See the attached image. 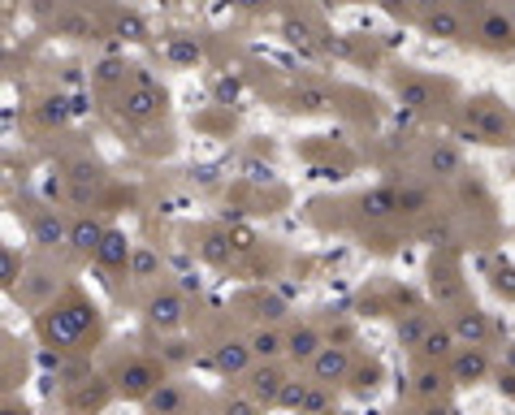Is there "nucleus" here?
I'll return each mask as SVG.
<instances>
[{
    "mask_svg": "<svg viewBox=\"0 0 515 415\" xmlns=\"http://www.w3.org/2000/svg\"><path fill=\"white\" fill-rule=\"evenodd\" d=\"M35 337L44 342V350L87 359L104 342V312L91 303L83 285H66L57 299L35 312Z\"/></svg>",
    "mask_w": 515,
    "mask_h": 415,
    "instance_id": "1",
    "label": "nucleus"
},
{
    "mask_svg": "<svg viewBox=\"0 0 515 415\" xmlns=\"http://www.w3.org/2000/svg\"><path fill=\"white\" fill-rule=\"evenodd\" d=\"M165 377H169V368L156 355H148V350H131V355H121L109 368V381H113L117 399H126V402H143Z\"/></svg>",
    "mask_w": 515,
    "mask_h": 415,
    "instance_id": "2",
    "label": "nucleus"
},
{
    "mask_svg": "<svg viewBox=\"0 0 515 415\" xmlns=\"http://www.w3.org/2000/svg\"><path fill=\"white\" fill-rule=\"evenodd\" d=\"M459 134L472 139V143H499V148H507V143H515V121L507 117V109L494 96H477V100L464 104Z\"/></svg>",
    "mask_w": 515,
    "mask_h": 415,
    "instance_id": "3",
    "label": "nucleus"
},
{
    "mask_svg": "<svg viewBox=\"0 0 515 415\" xmlns=\"http://www.w3.org/2000/svg\"><path fill=\"white\" fill-rule=\"evenodd\" d=\"M113 399H117L113 381H109V377H96V372H87L83 359L69 368V377L61 381V407H66V415H100Z\"/></svg>",
    "mask_w": 515,
    "mask_h": 415,
    "instance_id": "4",
    "label": "nucleus"
},
{
    "mask_svg": "<svg viewBox=\"0 0 515 415\" xmlns=\"http://www.w3.org/2000/svg\"><path fill=\"white\" fill-rule=\"evenodd\" d=\"M117 113L126 117L131 126H148V121L165 113V91L152 83L148 74H134V83L121 87V96H117Z\"/></svg>",
    "mask_w": 515,
    "mask_h": 415,
    "instance_id": "5",
    "label": "nucleus"
},
{
    "mask_svg": "<svg viewBox=\"0 0 515 415\" xmlns=\"http://www.w3.org/2000/svg\"><path fill=\"white\" fill-rule=\"evenodd\" d=\"M143 320L156 333H178L186 325V295L178 285H152L143 299Z\"/></svg>",
    "mask_w": 515,
    "mask_h": 415,
    "instance_id": "6",
    "label": "nucleus"
},
{
    "mask_svg": "<svg viewBox=\"0 0 515 415\" xmlns=\"http://www.w3.org/2000/svg\"><path fill=\"white\" fill-rule=\"evenodd\" d=\"M256 364H260V359H256V350H251L247 337H221L213 347V355H208V368H213L221 381H243Z\"/></svg>",
    "mask_w": 515,
    "mask_h": 415,
    "instance_id": "7",
    "label": "nucleus"
},
{
    "mask_svg": "<svg viewBox=\"0 0 515 415\" xmlns=\"http://www.w3.org/2000/svg\"><path fill=\"white\" fill-rule=\"evenodd\" d=\"M355 364H360V355H355L347 342H330V347H325L312 364H308V377H312L316 385H330V389H338V385L351 381Z\"/></svg>",
    "mask_w": 515,
    "mask_h": 415,
    "instance_id": "8",
    "label": "nucleus"
},
{
    "mask_svg": "<svg viewBox=\"0 0 515 415\" xmlns=\"http://www.w3.org/2000/svg\"><path fill=\"white\" fill-rule=\"evenodd\" d=\"M394 96H399V104L412 109V113H437V104H442V83H433L429 74L403 69V74H394Z\"/></svg>",
    "mask_w": 515,
    "mask_h": 415,
    "instance_id": "9",
    "label": "nucleus"
},
{
    "mask_svg": "<svg viewBox=\"0 0 515 415\" xmlns=\"http://www.w3.org/2000/svg\"><path fill=\"white\" fill-rule=\"evenodd\" d=\"M286 381H290V372L282 368V359H260V364L243 377V389H247L260 407H278V402H282Z\"/></svg>",
    "mask_w": 515,
    "mask_h": 415,
    "instance_id": "10",
    "label": "nucleus"
},
{
    "mask_svg": "<svg viewBox=\"0 0 515 415\" xmlns=\"http://www.w3.org/2000/svg\"><path fill=\"white\" fill-rule=\"evenodd\" d=\"M420 169H425V178L437 186L459 182V178H464V151L455 148L450 139H433L429 148H425V156H420Z\"/></svg>",
    "mask_w": 515,
    "mask_h": 415,
    "instance_id": "11",
    "label": "nucleus"
},
{
    "mask_svg": "<svg viewBox=\"0 0 515 415\" xmlns=\"http://www.w3.org/2000/svg\"><path fill=\"white\" fill-rule=\"evenodd\" d=\"M429 290L437 307H464V277H459V265H455V255H433L429 265Z\"/></svg>",
    "mask_w": 515,
    "mask_h": 415,
    "instance_id": "12",
    "label": "nucleus"
},
{
    "mask_svg": "<svg viewBox=\"0 0 515 415\" xmlns=\"http://www.w3.org/2000/svg\"><path fill=\"white\" fill-rule=\"evenodd\" d=\"M447 325L455 329L459 347H489V342H494V320H489V312H481L477 303H464V307H455Z\"/></svg>",
    "mask_w": 515,
    "mask_h": 415,
    "instance_id": "13",
    "label": "nucleus"
},
{
    "mask_svg": "<svg viewBox=\"0 0 515 415\" xmlns=\"http://www.w3.org/2000/svg\"><path fill=\"white\" fill-rule=\"evenodd\" d=\"M31 243L44 255H57V251H69V221L57 208H39L31 216Z\"/></svg>",
    "mask_w": 515,
    "mask_h": 415,
    "instance_id": "14",
    "label": "nucleus"
},
{
    "mask_svg": "<svg viewBox=\"0 0 515 415\" xmlns=\"http://www.w3.org/2000/svg\"><path fill=\"white\" fill-rule=\"evenodd\" d=\"M447 368H450V381L459 385V389L489 381V372H494V364H489V350H485V347H459L455 355H450Z\"/></svg>",
    "mask_w": 515,
    "mask_h": 415,
    "instance_id": "15",
    "label": "nucleus"
},
{
    "mask_svg": "<svg viewBox=\"0 0 515 415\" xmlns=\"http://www.w3.org/2000/svg\"><path fill=\"white\" fill-rule=\"evenodd\" d=\"M450 368L447 364H429V359H415L412 368V381H407V394L420 402H433V399H447L450 394Z\"/></svg>",
    "mask_w": 515,
    "mask_h": 415,
    "instance_id": "16",
    "label": "nucleus"
},
{
    "mask_svg": "<svg viewBox=\"0 0 515 415\" xmlns=\"http://www.w3.org/2000/svg\"><path fill=\"white\" fill-rule=\"evenodd\" d=\"M17 303H26V307H44V303H52L61 290H57V277H52V268H39V265H26V273H22V282L9 290Z\"/></svg>",
    "mask_w": 515,
    "mask_h": 415,
    "instance_id": "17",
    "label": "nucleus"
},
{
    "mask_svg": "<svg viewBox=\"0 0 515 415\" xmlns=\"http://www.w3.org/2000/svg\"><path fill=\"white\" fill-rule=\"evenodd\" d=\"M131 255H134V243L126 238V230H117V225H109V233H104V243L96 247V255H91V265L100 268V273H126L131 277Z\"/></svg>",
    "mask_w": 515,
    "mask_h": 415,
    "instance_id": "18",
    "label": "nucleus"
},
{
    "mask_svg": "<svg viewBox=\"0 0 515 415\" xmlns=\"http://www.w3.org/2000/svg\"><path fill=\"white\" fill-rule=\"evenodd\" d=\"M104 233H109V221H100V216H91V213H79L69 221V255L91 260L96 247L104 243Z\"/></svg>",
    "mask_w": 515,
    "mask_h": 415,
    "instance_id": "19",
    "label": "nucleus"
},
{
    "mask_svg": "<svg viewBox=\"0 0 515 415\" xmlns=\"http://www.w3.org/2000/svg\"><path fill=\"white\" fill-rule=\"evenodd\" d=\"M325 347H330V337L316 329V325H295V329H286V359H290V364L308 368Z\"/></svg>",
    "mask_w": 515,
    "mask_h": 415,
    "instance_id": "20",
    "label": "nucleus"
},
{
    "mask_svg": "<svg viewBox=\"0 0 515 415\" xmlns=\"http://www.w3.org/2000/svg\"><path fill=\"white\" fill-rule=\"evenodd\" d=\"M360 216H364L368 225L394 221V216H399V186L382 182V186H373V191H364V195H360Z\"/></svg>",
    "mask_w": 515,
    "mask_h": 415,
    "instance_id": "21",
    "label": "nucleus"
},
{
    "mask_svg": "<svg viewBox=\"0 0 515 415\" xmlns=\"http://www.w3.org/2000/svg\"><path fill=\"white\" fill-rule=\"evenodd\" d=\"M186 407H191L186 385L169 381V377L156 385V389H152L148 399H143V415H186Z\"/></svg>",
    "mask_w": 515,
    "mask_h": 415,
    "instance_id": "22",
    "label": "nucleus"
},
{
    "mask_svg": "<svg viewBox=\"0 0 515 415\" xmlns=\"http://www.w3.org/2000/svg\"><path fill=\"white\" fill-rule=\"evenodd\" d=\"M477 39H481L485 48H515V17H507L502 9H489V14L477 17Z\"/></svg>",
    "mask_w": 515,
    "mask_h": 415,
    "instance_id": "23",
    "label": "nucleus"
},
{
    "mask_svg": "<svg viewBox=\"0 0 515 415\" xmlns=\"http://www.w3.org/2000/svg\"><path fill=\"white\" fill-rule=\"evenodd\" d=\"M459 350V337L450 325H433L425 337H420V347H415V359H429V364H450V355Z\"/></svg>",
    "mask_w": 515,
    "mask_h": 415,
    "instance_id": "24",
    "label": "nucleus"
},
{
    "mask_svg": "<svg viewBox=\"0 0 515 415\" xmlns=\"http://www.w3.org/2000/svg\"><path fill=\"white\" fill-rule=\"evenodd\" d=\"M433 213H437V195H433L429 178L399 186V216H433Z\"/></svg>",
    "mask_w": 515,
    "mask_h": 415,
    "instance_id": "25",
    "label": "nucleus"
},
{
    "mask_svg": "<svg viewBox=\"0 0 515 415\" xmlns=\"http://www.w3.org/2000/svg\"><path fill=\"white\" fill-rule=\"evenodd\" d=\"M420 22H425V35H433V39H464V14L455 5H433Z\"/></svg>",
    "mask_w": 515,
    "mask_h": 415,
    "instance_id": "26",
    "label": "nucleus"
},
{
    "mask_svg": "<svg viewBox=\"0 0 515 415\" xmlns=\"http://www.w3.org/2000/svg\"><path fill=\"white\" fill-rule=\"evenodd\" d=\"M251 350H256V359H286V329L278 325H256L247 333Z\"/></svg>",
    "mask_w": 515,
    "mask_h": 415,
    "instance_id": "27",
    "label": "nucleus"
},
{
    "mask_svg": "<svg viewBox=\"0 0 515 415\" xmlns=\"http://www.w3.org/2000/svg\"><path fill=\"white\" fill-rule=\"evenodd\" d=\"M382 377H385L382 359H360L355 372H351V381H347V394H351V399H373V394H377V385H382Z\"/></svg>",
    "mask_w": 515,
    "mask_h": 415,
    "instance_id": "28",
    "label": "nucleus"
},
{
    "mask_svg": "<svg viewBox=\"0 0 515 415\" xmlns=\"http://www.w3.org/2000/svg\"><path fill=\"white\" fill-rule=\"evenodd\" d=\"M156 277H161V255H156L152 247H134V255H131V282L156 285Z\"/></svg>",
    "mask_w": 515,
    "mask_h": 415,
    "instance_id": "29",
    "label": "nucleus"
},
{
    "mask_svg": "<svg viewBox=\"0 0 515 415\" xmlns=\"http://www.w3.org/2000/svg\"><path fill=\"white\" fill-rule=\"evenodd\" d=\"M433 329V320H429V312H420V307H415V312H407L399 320V342L407 350H415L420 347V337H425V333Z\"/></svg>",
    "mask_w": 515,
    "mask_h": 415,
    "instance_id": "30",
    "label": "nucleus"
},
{
    "mask_svg": "<svg viewBox=\"0 0 515 415\" xmlns=\"http://www.w3.org/2000/svg\"><path fill=\"white\" fill-rule=\"evenodd\" d=\"M22 273H26V255L14 243H5V251H0V282H5V290H14L22 282Z\"/></svg>",
    "mask_w": 515,
    "mask_h": 415,
    "instance_id": "31",
    "label": "nucleus"
},
{
    "mask_svg": "<svg viewBox=\"0 0 515 415\" xmlns=\"http://www.w3.org/2000/svg\"><path fill=\"white\" fill-rule=\"evenodd\" d=\"M251 307H256V325H278V320H286V303L273 299V295H251Z\"/></svg>",
    "mask_w": 515,
    "mask_h": 415,
    "instance_id": "32",
    "label": "nucleus"
},
{
    "mask_svg": "<svg viewBox=\"0 0 515 415\" xmlns=\"http://www.w3.org/2000/svg\"><path fill=\"white\" fill-rule=\"evenodd\" d=\"M290 104H295L300 113H321V109L330 104V91H325V87H295Z\"/></svg>",
    "mask_w": 515,
    "mask_h": 415,
    "instance_id": "33",
    "label": "nucleus"
},
{
    "mask_svg": "<svg viewBox=\"0 0 515 415\" xmlns=\"http://www.w3.org/2000/svg\"><path fill=\"white\" fill-rule=\"evenodd\" d=\"M308 389H312V377H308V381H303V377H290V381H286V389H282V402H278V407H282V411H303V402H308Z\"/></svg>",
    "mask_w": 515,
    "mask_h": 415,
    "instance_id": "34",
    "label": "nucleus"
},
{
    "mask_svg": "<svg viewBox=\"0 0 515 415\" xmlns=\"http://www.w3.org/2000/svg\"><path fill=\"white\" fill-rule=\"evenodd\" d=\"M113 31H117V39H134V44H143V39H148V22H143L139 14H117Z\"/></svg>",
    "mask_w": 515,
    "mask_h": 415,
    "instance_id": "35",
    "label": "nucleus"
},
{
    "mask_svg": "<svg viewBox=\"0 0 515 415\" xmlns=\"http://www.w3.org/2000/svg\"><path fill=\"white\" fill-rule=\"evenodd\" d=\"M489 285L499 290L502 299H511L515 303V265H489Z\"/></svg>",
    "mask_w": 515,
    "mask_h": 415,
    "instance_id": "36",
    "label": "nucleus"
},
{
    "mask_svg": "<svg viewBox=\"0 0 515 415\" xmlns=\"http://www.w3.org/2000/svg\"><path fill=\"white\" fill-rule=\"evenodd\" d=\"M265 411H268V407H260L247 389H243V394H230V399L221 402V415H265Z\"/></svg>",
    "mask_w": 515,
    "mask_h": 415,
    "instance_id": "37",
    "label": "nucleus"
},
{
    "mask_svg": "<svg viewBox=\"0 0 515 415\" xmlns=\"http://www.w3.org/2000/svg\"><path fill=\"white\" fill-rule=\"evenodd\" d=\"M156 359H161L165 368H183L186 359H191V350H186V342L169 337V342H161V347H156Z\"/></svg>",
    "mask_w": 515,
    "mask_h": 415,
    "instance_id": "38",
    "label": "nucleus"
},
{
    "mask_svg": "<svg viewBox=\"0 0 515 415\" xmlns=\"http://www.w3.org/2000/svg\"><path fill=\"white\" fill-rule=\"evenodd\" d=\"M57 31L69 35V39H87V35H91V17L87 14H61L57 17Z\"/></svg>",
    "mask_w": 515,
    "mask_h": 415,
    "instance_id": "39",
    "label": "nucleus"
},
{
    "mask_svg": "<svg viewBox=\"0 0 515 415\" xmlns=\"http://www.w3.org/2000/svg\"><path fill=\"white\" fill-rule=\"evenodd\" d=\"M282 31H286V39L290 44H303V48H316V31L303 22V17H286L282 22Z\"/></svg>",
    "mask_w": 515,
    "mask_h": 415,
    "instance_id": "40",
    "label": "nucleus"
},
{
    "mask_svg": "<svg viewBox=\"0 0 515 415\" xmlns=\"http://www.w3.org/2000/svg\"><path fill=\"white\" fill-rule=\"evenodd\" d=\"M330 394H333L330 385H316V381H312V389H308V402H303L300 415H321V411H330V402H333Z\"/></svg>",
    "mask_w": 515,
    "mask_h": 415,
    "instance_id": "41",
    "label": "nucleus"
},
{
    "mask_svg": "<svg viewBox=\"0 0 515 415\" xmlns=\"http://www.w3.org/2000/svg\"><path fill=\"white\" fill-rule=\"evenodd\" d=\"M204 255H208L213 265H230V255H234V251H230V243H226V238H216V233H213V238L204 243Z\"/></svg>",
    "mask_w": 515,
    "mask_h": 415,
    "instance_id": "42",
    "label": "nucleus"
},
{
    "mask_svg": "<svg viewBox=\"0 0 515 415\" xmlns=\"http://www.w3.org/2000/svg\"><path fill=\"white\" fill-rule=\"evenodd\" d=\"M169 57H173V61H200V44H195V39H173Z\"/></svg>",
    "mask_w": 515,
    "mask_h": 415,
    "instance_id": "43",
    "label": "nucleus"
},
{
    "mask_svg": "<svg viewBox=\"0 0 515 415\" xmlns=\"http://www.w3.org/2000/svg\"><path fill=\"white\" fill-rule=\"evenodd\" d=\"M96 78H100L104 87H117V83H121V78H126V66H117V61H104V66H100V74H96Z\"/></svg>",
    "mask_w": 515,
    "mask_h": 415,
    "instance_id": "44",
    "label": "nucleus"
},
{
    "mask_svg": "<svg viewBox=\"0 0 515 415\" xmlns=\"http://www.w3.org/2000/svg\"><path fill=\"white\" fill-rule=\"evenodd\" d=\"M0 415H35V411L26 407V399H17V394H5V402H0Z\"/></svg>",
    "mask_w": 515,
    "mask_h": 415,
    "instance_id": "45",
    "label": "nucleus"
},
{
    "mask_svg": "<svg viewBox=\"0 0 515 415\" xmlns=\"http://www.w3.org/2000/svg\"><path fill=\"white\" fill-rule=\"evenodd\" d=\"M455 9H459V14H489V5H485V0H455Z\"/></svg>",
    "mask_w": 515,
    "mask_h": 415,
    "instance_id": "46",
    "label": "nucleus"
},
{
    "mask_svg": "<svg viewBox=\"0 0 515 415\" xmlns=\"http://www.w3.org/2000/svg\"><path fill=\"white\" fill-rule=\"evenodd\" d=\"M420 415H450V402L447 399H433V402H425V407H420Z\"/></svg>",
    "mask_w": 515,
    "mask_h": 415,
    "instance_id": "47",
    "label": "nucleus"
},
{
    "mask_svg": "<svg viewBox=\"0 0 515 415\" xmlns=\"http://www.w3.org/2000/svg\"><path fill=\"white\" fill-rule=\"evenodd\" d=\"M61 117H66L61 100H48V104H44V121H61Z\"/></svg>",
    "mask_w": 515,
    "mask_h": 415,
    "instance_id": "48",
    "label": "nucleus"
},
{
    "mask_svg": "<svg viewBox=\"0 0 515 415\" xmlns=\"http://www.w3.org/2000/svg\"><path fill=\"white\" fill-rule=\"evenodd\" d=\"M355 5H385V0H355Z\"/></svg>",
    "mask_w": 515,
    "mask_h": 415,
    "instance_id": "49",
    "label": "nucleus"
},
{
    "mask_svg": "<svg viewBox=\"0 0 515 415\" xmlns=\"http://www.w3.org/2000/svg\"><path fill=\"white\" fill-rule=\"evenodd\" d=\"M238 5H247V9H251V5H260V0H238Z\"/></svg>",
    "mask_w": 515,
    "mask_h": 415,
    "instance_id": "50",
    "label": "nucleus"
},
{
    "mask_svg": "<svg viewBox=\"0 0 515 415\" xmlns=\"http://www.w3.org/2000/svg\"><path fill=\"white\" fill-rule=\"evenodd\" d=\"M511 364H515V350H511Z\"/></svg>",
    "mask_w": 515,
    "mask_h": 415,
    "instance_id": "51",
    "label": "nucleus"
},
{
    "mask_svg": "<svg viewBox=\"0 0 515 415\" xmlns=\"http://www.w3.org/2000/svg\"><path fill=\"white\" fill-rule=\"evenodd\" d=\"M330 5H333V0H330Z\"/></svg>",
    "mask_w": 515,
    "mask_h": 415,
    "instance_id": "52",
    "label": "nucleus"
}]
</instances>
